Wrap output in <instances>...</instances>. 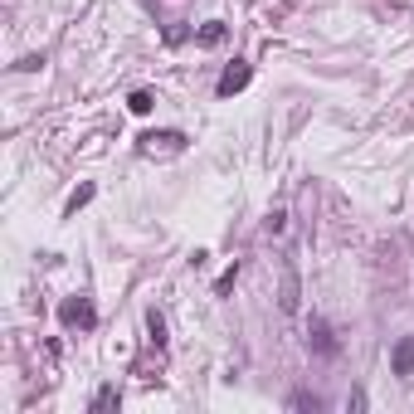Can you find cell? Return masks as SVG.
<instances>
[{
	"mask_svg": "<svg viewBox=\"0 0 414 414\" xmlns=\"http://www.w3.org/2000/svg\"><path fill=\"white\" fill-rule=\"evenodd\" d=\"M156 146L181 151V146H186V137H181V132H146V137H142V151H156Z\"/></svg>",
	"mask_w": 414,
	"mask_h": 414,
	"instance_id": "cell-6",
	"label": "cell"
},
{
	"mask_svg": "<svg viewBox=\"0 0 414 414\" xmlns=\"http://www.w3.org/2000/svg\"><path fill=\"white\" fill-rule=\"evenodd\" d=\"M288 405H293V410H322V395H308V390H298Z\"/></svg>",
	"mask_w": 414,
	"mask_h": 414,
	"instance_id": "cell-12",
	"label": "cell"
},
{
	"mask_svg": "<svg viewBox=\"0 0 414 414\" xmlns=\"http://www.w3.org/2000/svg\"><path fill=\"white\" fill-rule=\"evenodd\" d=\"M59 317H64L69 326H83V331H88V326H98V312H93V303H88L83 293H78V298H69V303L59 308Z\"/></svg>",
	"mask_w": 414,
	"mask_h": 414,
	"instance_id": "cell-2",
	"label": "cell"
},
{
	"mask_svg": "<svg viewBox=\"0 0 414 414\" xmlns=\"http://www.w3.org/2000/svg\"><path fill=\"white\" fill-rule=\"evenodd\" d=\"M93 195H98V186H78V191H74V195H69V205H64V214H78V209L88 205V200H93Z\"/></svg>",
	"mask_w": 414,
	"mask_h": 414,
	"instance_id": "cell-9",
	"label": "cell"
},
{
	"mask_svg": "<svg viewBox=\"0 0 414 414\" xmlns=\"http://www.w3.org/2000/svg\"><path fill=\"white\" fill-rule=\"evenodd\" d=\"M146 331H151V346L161 351V346H166V317H161V312H146Z\"/></svg>",
	"mask_w": 414,
	"mask_h": 414,
	"instance_id": "cell-8",
	"label": "cell"
},
{
	"mask_svg": "<svg viewBox=\"0 0 414 414\" xmlns=\"http://www.w3.org/2000/svg\"><path fill=\"white\" fill-rule=\"evenodd\" d=\"M117 400H122V395H117V385H103V390L93 395V410H112Z\"/></svg>",
	"mask_w": 414,
	"mask_h": 414,
	"instance_id": "cell-11",
	"label": "cell"
},
{
	"mask_svg": "<svg viewBox=\"0 0 414 414\" xmlns=\"http://www.w3.org/2000/svg\"><path fill=\"white\" fill-rule=\"evenodd\" d=\"M234 278H239V263H234V268H224V273H219V283H214V298H224V293H229V288H234Z\"/></svg>",
	"mask_w": 414,
	"mask_h": 414,
	"instance_id": "cell-14",
	"label": "cell"
},
{
	"mask_svg": "<svg viewBox=\"0 0 414 414\" xmlns=\"http://www.w3.org/2000/svg\"><path fill=\"white\" fill-rule=\"evenodd\" d=\"M263 224H268V234H283V229H288V209H268Z\"/></svg>",
	"mask_w": 414,
	"mask_h": 414,
	"instance_id": "cell-13",
	"label": "cell"
},
{
	"mask_svg": "<svg viewBox=\"0 0 414 414\" xmlns=\"http://www.w3.org/2000/svg\"><path fill=\"white\" fill-rule=\"evenodd\" d=\"M390 366H395V375H414V336H400V341H395Z\"/></svg>",
	"mask_w": 414,
	"mask_h": 414,
	"instance_id": "cell-5",
	"label": "cell"
},
{
	"mask_svg": "<svg viewBox=\"0 0 414 414\" xmlns=\"http://www.w3.org/2000/svg\"><path fill=\"white\" fill-rule=\"evenodd\" d=\"M127 107H132V112H137V117H146V112H151V107H156V98H151V93H146V88H137V93H132V98H127Z\"/></svg>",
	"mask_w": 414,
	"mask_h": 414,
	"instance_id": "cell-10",
	"label": "cell"
},
{
	"mask_svg": "<svg viewBox=\"0 0 414 414\" xmlns=\"http://www.w3.org/2000/svg\"><path fill=\"white\" fill-rule=\"evenodd\" d=\"M249 78H254V69H249L244 59H234V64H229V69L219 74L214 93H219V98H234V93H244V88H249Z\"/></svg>",
	"mask_w": 414,
	"mask_h": 414,
	"instance_id": "cell-1",
	"label": "cell"
},
{
	"mask_svg": "<svg viewBox=\"0 0 414 414\" xmlns=\"http://www.w3.org/2000/svg\"><path fill=\"white\" fill-rule=\"evenodd\" d=\"M308 346L317 351V356H326V361H331V356L341 351V341L331 336V326H326L322 317H312V326H308Z\"/></svg>",
	"mask_w": 414,
	"mask_h": 414,
	"instance_id": "cell-3",
	"label": "cell"
},
{
	"mask_svg": "<svg viewBox=\"0 0 414 414\" xmlns=\"http://www.w3.org/2000/svg\"><path fill=\"white\" fill-rule=\"evenodd\" d=\"M224 34H229V25H224V20H209V25L195 29V39H200V44H224Z\"/></svg>",
	"mask_w": 414,
	"mask_h": 414,
	"instance_id": "cell-7",
	"label": "cell"
},
{
	"mask_svg": "<svg viewBox=\"0 0 414 414\" xmlns=\"http://www.w3.org/2000/svg\"><path fill=\"white\" fill-rule=\"evenodd\" d=\"M298 298H303L298 268H293V263H283V293H278V308H283V312H298Z\"/></svg>",
	"mask_w": 414,
	"mask_h": 414,
	"instance_id": "cell-4",
	"label": "cell"
}]
</instances>
